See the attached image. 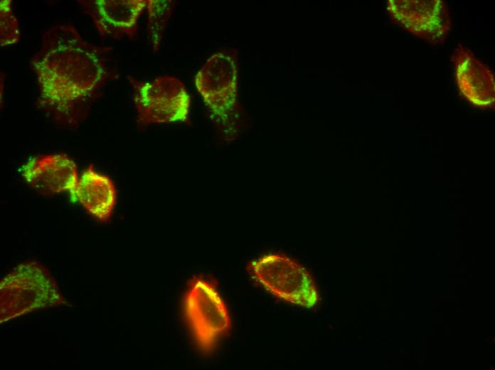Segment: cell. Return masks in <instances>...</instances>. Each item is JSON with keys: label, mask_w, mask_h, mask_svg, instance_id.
<instances>
[{"label": "cell", "mask_w": 495, "mask_h": 370, "mask_svg": "<svg viewBox=\"0 0 495 370\" xmlns=\"http://www.w3.org/2000/svg\"><path fill=\"white\" fill-rule=\"evenodd\" d=\"M452 60L456 83L461 95L476 107L493 108L495 80L489 68L461 45L456 49Z\"/></svg>", "instance_id": "cell-9"}, {"label": "cell", "mask_w": 495, "mask_h": 370, "mask_svg": "<svg viewBox=\"0 0 495 370\" xmlns=\"http://www.w3.org/2000/svg\"><path fill=\"white\" fill-rule=\"evenodd\" d=\"M173 5V1H147L148 28L155 50H157L160 44L163 31L171 15Z\"/></svg>", "instance_id": "cell-12"}, {"label": "cell", "mask_w": 495, "mask_h": 370, "mask_svg": "<svg viewBox=\"0 0 495 370\" xmlns=\"http://www.w3.org/2000/svg\"><path fill=\"white\" fill-rule=\"evenodd\" d=\"M32 63L40 101L63 115L72 112L107 75L97 51L70 26H55L47 31Z\"/></svg>", "instance_id": "cell-1"}, {"label": "cell", "mask_w": 495, "mask_h": 370, "mask_svg": "<svg viewBox=\"0 0 495 370\" xmlns=\"http://www.w3.org/2000/svg\"><path fill=\"white\" fill-rule=\"evenodd\" d=\"M195 85L212 115L227 125L237 101L235 58L225 52L213 54L196 75Z\"/></svg>", "instance_id": "cell-6"}, {"label": "cell", "mask_w": 495, "mask_h": 370, "mask_svg": "<svg viewBox=\"0 0 495 370\" xmlns=\"http://www.w3.org/2000/svg\"><path fill=\"white\" fill-rule=\"evenodd\" d=\"M22 176L37 192L50 195L68 191L73 200L78 181L75 163L67 155L55 154L29 159L21 167Z\"/></svg>", "instance_id": "cell-8"}, {"label": "cell", "mask_w": 495, "mask_h": 370, "mask_svg": "<svg viewBox=\"0 0 495 370\" xmlns=\"http://www.w3.org/2000/svg\"><path fill=\"white\" fill-rule=\"evenodd\" d=\"M116 199V189L111 179L90 165L78 179L72 201H78L97 221L106 222L112 214Z\"/></svg>", "instance_id": "cell-11"}, {"label": "cell", "mask_w": 495, "mask_h": 370, "mask_svg": "<svg viewBox=\"0 0 495 370\" xmlns=\"http://www.w3.org/2000/svg\"><path fill=\"white\" fill-rule=\"evenodd\" d=\"M0 305L1 324L41 309L70 306L49 271L35 260L20 263L1 280Z\"/></svg>", "instance_id": "cell-2"}, {"label": "cell", "mask_w": 495, "mask_h": 370, "mask_svg": "<svg viewBox=\"0 0 495 370\" xmlns=\"http://www.w3.org/2000/svg\"><path fill=\"white\" fill-rule=\"evenodd\" d=\"M183 312L199 349L204 354L213 351L218 339L231 327L225 302L213 284L195 278L183 299Z\"/></svg>", "instance_id": "cell-3"}, {"label": "cell", "mask_w": 495, "mask_h": 370, "mask_svg": "<svg viewBox=\"0 0 495 370\" xmlns=\"http://www.w3.org/2000/svg\"><path fill=\"white\" fill-rule=\"evenodd\" d=\"M248 269L266 290L284 301L308 308L319 300L311 274L285 255H265L250 263Z\"/></svg>", "instance_id": "cell-4"}, {"label": "cell", "mask_w": 495, "mask_h": 370, "mask_svg": "<svg viewBox=\"0 0 495 370\" xmlns=\"http://www.w3.org/2000/svg\"><path fill=\"white\" fill-rule=\"evenodd\" d=\"M146 7L144 0H96L89 2L86 9L102 35L132 36Z\"/></svg>", "instance_id": "cell-10"}, {"label": "cell", "mask_w": 495, "mask_h": 370, "mask_svg": "<svg viewBox=\"0 0 495 370\" xmlns=\"http://www.w3.org/2000/svg\"><path fill=\"white\" fill-rule=\"evenodd\" d=\"M132 83L135 88L137 122L141 126L188 120L191 99L179 79L164 75L150 82Z\"/></svg>", "instance_id": "cell-5"}, {"label": "cell", "mask_w": 495, "mask_h": 370, "mask_svg": "<svg viewBox=\"0 0 495 370\" xmlns=\"http://www.w3.org/2000/svg\"><path fill=\"white\" fill-rule=\"evenodd\" d=\"M391 19L412 35L429 43H441L452 26L449 9L442 0H388Z\"/></svg>", "instance_id": "cell-7"}, {"label": "cell", "mask_w": 495, "mask_h": 370, "mask_svg": "<svg viewBox=\"0 0 495 370\" xmlns=\"http://www.w3.org/2000/svg\"><path fill=\"white\" fill-rule=\"evenodd\" d=\"M11 0L0 1V44L12 45L18 41L20 32L17 18L13 12Z\"/></svg>", "instance_id": "cell-13"}]
</instances>
